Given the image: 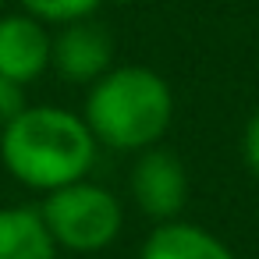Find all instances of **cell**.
<instances>
[{
    "label": "cell",
    "mask_w": 259,
    "mask_h": 259,
    "mask_svg": "<svg viewBox=\"0 0 259 259\" xmlns=\"http://www.w3.org/2000/svg\"><path fill=\"white\" fill-rule=\"evenodd\" d=\"M100 142L93 139L82 114L64 107H25L0 132V163L4 170L36 192H57L85 181L96 163Z\"/></svg>",
    "instance_id": "cell-1"
},
{
    "label": "cell",
    "mask_w": 259,
    "mask_h": 259,
    "mask_svg": "<svg viewBox=\"0 0 259 259\" xmlns=\"http://www.w3.org/2000/svg\"><path fill=\"white\" fill-rule=\"evenodd\" d=\"M82 121L93 139L117 153H142L160 146L174 121V93L167 78L146 64H114L89 85Z\"/></svg>",
    "instance_id": "cell-2"
},
{
    "label": "cell",
    "mask_w": 259,
    "mask_h": 259,
    "mask_svg": "<svg viewBox=\"0 0 259 259\" xmlns=\"http://www.w3.org/2000/svg\"><path fill=\"white\" fill-rule=\"evenodd\" d=\"M36 209L54 245L68 252H82V255L110 248L124 227L121 199L96 181H75L57 192H47V199Z\"/></svg>",
    "instance_id": "cell-3"
},
{
    "label": "cell",
    "mask_w": 259,
    "mask_h": 259,
    "mask_svg": "<svg viewBox=\"0 0 259 259\" xmlns=\"http://www.w3.org/2000/svg\"><path fill=\"white\" fill-rule=\"evenodd\" d=\"M128 188H132L135 206L149 220L167 224V220H178L185 202H188V170L174 149L153 146V149H142L135 156L132 174H128Z\"/></svg>",
    "instance_id": "cell-4"
},
{
    "label": "cell",
    "mask_w": 259,
    "mask_h": 259,
    "mask_svg": "<svg viewBox=\"0 0 259 259\" xmlns=\"http://www.w3.org/2000/svg\"><path fill=\"white\" fill-rule=\"evenodd\" d=\"M50 68L71 85H93L114 68V36L93 18L61 25L54 36Z\"/></svg>",
    "instance_id": "cell-5"
},
{
    "label": "cell",
    "mask_w": 259,
    "mask_h": 259,
    "mask_svg": "<svg viewBox=\"0 0 259 259\" xmlns=\"http://www.w3.org/2000/svg\"><path fill=\"white\" fill-rule=\"evenodd\" d=\"M50 50H54V36L43 22H36L25 11L0 15V75L4 78L18 85H32L50 71Z\"/></svg>",
    "instance_id": "cell-6"
},
{
    "label": "cell",
    "mask_w": 259,
    "mask_h": 259,
    "mask_svg": "<svg viewBox=\"0 0 259 259\" xmlns=\"http://www.w3.org/2000/svg\"><path fill=\"white\" fill-rule=\"evenodd\" d=\"M139 259H234V252L199 224L167 220L142 241Z\"/></svg>",
    "instance_id": "cell-7"
},
{
    "label": "cell",
    "mask_w": 259,
    "mask_h": 259,
    "mask_svg": "<svg viewBox=\"0 0 259 259\" xmlns=\"http://www.w3.org/2000/svg\"><path fill=\"white\" fill-rule=\"evenodd\" d=\"M57 252L36 206H0V259H57Z\"/></svg>",
    "instance_id": "cell-8"
},
{
    "label": "cell",
    "mask_w": 259,
    "mask_h": 259,
    "mask_svg": "<svg viewBox=\"0 0 259 259\" xmlns=\"http://www.w3.org/2000/svg\"><path fill=\"white\" fill-rule=\"evenodd\" d=\"M22 11L32 15L36 22L43 25H71V22H82V18H93L100 11L103 0H18Z\"/></svg>",
    "instance_id": "cell-9"
},
{
    "label": "cell",
    "mask_w": 259,
    "mask_h": 259,
    "mask_svg": "<svg viewBox=\"0 0 259 259\" xmlns=\"http://www.w3.org/2000/svg\"><path fill=\"white\" fill-rule=\"evenodd\" d=\"M29 107V100H25V85H18V82H11V78H4L0 75V132H4L22 110Z\"/></svg>",
    "instance_id": "cell-10"
},
{
    "label": "cell",
    "mask_w": 259,
    "mask_h": 259,
    "mask_svg": "<svg viewBox=\"0 0 259 259\" xmlns=\"http://www.w3.org/2000/svg\"><path fill=\"white\" fill-rule=\"evenodd\" d=\"M241 160L259 178V110L245 121V132H241Z\"/></svg>",
    "instance_id": "cell-11"
},
{
    "label": "cell",
    "mask_w": 259,
    "mask_h": 259,
    "mask_svg": "<svg viewBox=\"0 0 259 259\" xmlns=\"http://www.w3.org/2000/svg\"><path fill=\"white\" fill-rule=\"evenodd\" d=\"M110 4H132V0H110Z\"/></svg>",
    "instance_id": "cell-12"
},
{
    "label": "cell",
    "mask_w": 259,
    "mask_h": 259,
    "mask_svg": "<svg viewBox=\"0 0 259 259\" xmlns=\"http://www.w3.org/2000/svg\"><path fill=\"white\" fill-rule=\"evenodd\" d=\"M4 4H8V0H0V15H4Z\"/></svg>",
    "instance_id": "cell-13"
}]
</instances>
